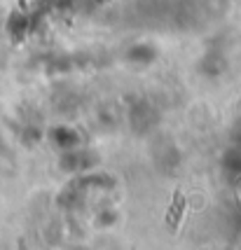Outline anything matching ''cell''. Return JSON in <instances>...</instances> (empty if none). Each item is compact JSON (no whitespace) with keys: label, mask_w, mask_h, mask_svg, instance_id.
Instances as JSON below:
<instances>
[{"label":"cell","mask_w":241,"mask_h":250,"mask_svg":"<svg viewBox=\"0 0 241 250\" xmlns=\"http://www.w3.org/2000/svg\"><path fill=\"white\" fill-rule=\"evenodd\" d=\"M183 210H185V196H183V189H175L174 192V204H171L169 213H166V225H169L171 231L178 229L180 220H183Z\"/></svg>","instance_id":"1"}]
</instances>
